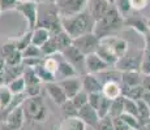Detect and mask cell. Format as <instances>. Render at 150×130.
I'll return each mask as SVG.
<instances>
[{
    "label": "cell",
    "instance_id": "6da1fadb",
    "mask_svg": "<svg viewBox=\"0 0 150 130\" xmlns=\"http://www.w3.org/2000/svg\"><path fill=\"white\" fill-rule=\"evenodd\" d=\"M62 26L63 30L71 37L72 39H76L79 37H82L85 34L93 33L96 21L89 13V11H83V12L76 14V16L67 17V18H62Z\"/></svg>",
    "mask_w": 150,
    "mask_h": 130
},
{
    "label": "cell",
    "instance_id": "7a4b0ae2",
    "mask_svg": "<svg viewBox=\"0 0 150 130\" xmlns=\"http://www.w3.org/2000/svg\"><path fill=\"white\" fill-rule=\"evenodd\" d=\"M124 27V17L119 13V11L116 9L114 4L110 7L107 13L96 22L94 26V31L99 39L105 38L108 35H116L117 31H120Z\"/></svg>",
    "mask_w": 150,
    "mask_h": 130
},
{
    "label": "cell",
    "instance_id": "3957f363",
    "mask_svg": "<svg viewBox=\"0 0 150 130\" xmlns=\"http://www.w3.org/2000/svg\"><path fill=\"white\" fill-rule=\"evenodd\" d=\"M37 27H45L51 33V35L63 30L62 17L59 14L55 1L38 4V21Z\"/></svg>",
    "mask_w": 150,
    "mask_h": 130
},
{
    "label": "cell",
    "instance_id": "277c9868",
    "mask_svg": "<svg viewBox=\"0 0 150 130\" xmlns=\"http://www.w3.org/2000/svg\"><path fill=\"white\" fill-rule=\"evenodd\" d=\"M22 109H24L25 118L28 121H33V122H43L47 120L48 117V109L45 103V99L39 95V96L26 98L24 104H22Z\"/></svg>",
    "mask_w": 150,
    "mask_h": 130
},
{
    "label": "cell",
    "instance_id": "5b68a950",
    "mask_svg": "<svg viewBox=\"0 0 150 130\" xmlns=\"http://www.w3.org/2000/svg\"><path fill=\"white\" fill-rule=\"evenodd\" d=\"M144 48H128L127 53L117 60L116 65L114 66L119 72H128V70H140L141 60H142Z\"/></svg>",
    "mask_w": 150,
    "mask_h": 130
},
{
    "label": "cell",
    "instance_id": "8992f818",
    "mask_svg": "<svg viewBox=\"0 0 150 130\" xmlns=\"http://www.w3.org/2000/svg\"><path fill=\"white\" fill-rule=\"evenodd\" d=\"M89 0H55L59 14L62 18L76 16L88 9Z\"/></svg>",
    "mask_w": 150,
    "mask_h": 130
},
{
    "label": "cell",
    "instance_id": "52a82bcc",
    "mask_svg": "<svg viewBox=\"0 0 150 130\" xmlns=\"http://www.w3.org/2000/svg\"><path fill=\"white\" fill-rule=\"evenodd\" d=\"M14 11L21 13L28 22V30H34L38 21V4L31 1H17Z\"/></svg>",
    "mask_w": 150,
    "mask_h": 130
},
{
    "label": "cell",
    "instance_id": "ba28073f",
    "mask_svg": "<svg viewBox=\"0 0 150 130\" xmlns=\"http://www.w3.org/2000/svg\"><path fill=\"white\" fill-rule=\"evenodd\" d=\"M99 43H100V39L94 33L85 34V35L73 39V46L85 56L90 53H96L97 48L99 47Z\"/></svg>",
    "mask_w": 150,
    "mask_h": 130
},
{
    "label": "cell",
    "instance_id": "9c48e42d",
    "mask_svg": "<svg viewBox=\"0 0 150 130\" xmlns=\"http://www.w3.org/2000/svg\"><path fill=\"white\" fill-rule=\"evenodd\" d=\"M63 56V59L67 60L68 63H71L74 68L77 69L80 76L86 73V69H85V55L81 53L73 44L69 46L67 50H64L63 52H60Z\"/></svg>",
    "mask_w": 150,
    "mask_h": 130
},
{
    "label": "cell",
    "instance_id": "30bf717a",
    "mask_svg": "<svg viewBox=\"0 0 150 130\" xmlns=\"http://www.w3.org/2000/svg\"><path fill=\"white\" fill-rule=\"evenodd\" d=\"M100 43H103L105 46H107L110 50L115 53V56H116L117 59L123 57L124 55L127 53L128 48H129V43L127 42L125 39L120 38V37H117V35L105 37V38L100 39Z\"/></svg>",
    "mask_w": 150,
    "mask_h": 130
},
{
    "label": "cell",
    "instance_id": "8fae6325",
    "mask_svg": "<svg viewBox=\"0 0 150 130\" xmlns=\"http://www.w3.org/2000/svg\"><path fill=\"white\" fill-rule=\"evenodd\" d=\"M124 27H131L133 30H136L141 35H146L149 33L148 29V18H145L144 16H141L138 12H133L129 14L128 17L124 18Z\"/></svg>",
    "mask_w": 150,
    "mask_h": 130
},
{
    "label": "cell",
    "instance_id": "7c38bea8",
    "mask_svg": "<svg viewBox=\"0 0 150 130\" xmlns=\"http://www.w3.org/2000/svg\"><path fill=\"white\" fill-rule=\"evenodd\" d=\"M77 117H79L86 126H89V128H91L94 130L97 129L98 124H99V120H100L97 109L93 108L89 103L86 104V105H83L82 108L79 109V115H77Z\"/></svg>",
    "mask_w": 150,
    "mask_h": 130
},
{
    "label": "cell",
    "instance_id": "4fadbf2b",
    "mask_svg": "<svg viewBox=\"0 0 150 130\" xmlns=\"http://www.w3.org/2000/svg\"><path fill=\"white\" fill-rule=\"evenodd\" d=\"M112 68L110 66L106 61H103L97 53H90L85 56V69L86 73H91V74H99L102 72L107 70V69Z\"/></svg>",
    "mask_w": 150,
    "mask_h": 130
},
{
    "label": "cell",
    "instance_id": "5bb4252c",
    "mask_svg": "<svg viewBox=\"0 0 150 130\" xmlns=\"http://www.w3.org/2000/svg\"><path fill=\"white\" fill-rule=\"evenodd\" d=\"M112 3L110 0H89L88 3V11L94 18V21H99L110 9Z\"/></svg>",
    "mask_w": 150,
    "mask_h": 130
},
{
    "label": "cell",
    "instance_id": "9a60e30c",
    "mask_svg": "<svg viewBox=\"0 0 150 130\" xmlns=\"http://www.w3.org/2000/svg\"><path fill=\"white\" fill-rule=\"evenodd\" d=\"M82 81V90L86 91L88 94H93V92H102L103 83L99 79L97 74L85 73L81 76Z\"/></svg>",
    "mask_w": 150,
    "mask_h": 130
},
{
    "label": "cell",
    "instance_id": "2e32d148",
    "mask_svg": "<svg viewBox=\"0 0 150 130\" xmlns=\"http://www.w3.org/2000/svg\"><path fill=\"white\" fill-rule=\"evenodd\" d=\"M46 91H47L48 96L52 99V102L56 105H62L68 100L67 94L64 92L63 87L59 85V82H50V83H45Z\"/></svg>",
    "mask_w": 150,
    "mask_h": 130
},
{
    "label": "cell",
    "instance_id": "e0dca14e",
    "mask_svg": "<svg viewBox=\"0 0 150 130\" xmlns=\"http://www.w3.org/2000/svg\"><path fill=\"white\" fill-rule=\"evenodd\" d=\"M25 120H26V118H25V115H24V109H22V105H20V107H17V108L12 109V111L8 113L4 122L7 124L9 128H12L13 130H21L25 124Z\"/></svg>",
    "mask_w": 150,
    "mask_h": 130
},
{
    "label": "cell",
    "instance_id": "ac0fdd59",
    "mask_svg": "<svg viewBox=\"0 0 150 130\" xmlns=\"http://www.w3.org/2000/svg\"><path fill=\"white\" fill-rule=\"evenodd\" d=\"M59 85L63 87L64 92L67 94L68 99H72L76 94H79L82 90V81L81 76L73 77V78H67V79L59 81Z\"/></svg>",
    "mask_w": 150,
    "mask_h": 130
},
{
    "label": "cell",
    "instance_id": "d6986e66",
    "mask_svg": "<svg viewBox=\"0 0 150 130\" xmlns=\"http://www.w3.org/2000/svg\"><path fill=\"white\" fill-rule=\"evenodd\" d=\"M79 72L74 68L71 63H68L67 60L62 59L59 63V68H57L56 73H55V78H56V82L63 79H67V78H73V77H79Z\"/></svg>",
    "mask_w": 150,
    "mask_h": 130
},
{
    "label": "cell",
    "instance_id": "ffe728a7",
    "mask_svg": "<svg viewBox=\"0 0 150 130\" xmlns=\"http://www.w3.org/2000/svg\"><path fill=\"white\" fill-rule=\"evenodd\" d=\"M144 76L140 70H128L122 72V86L124 87H134L142 85Z\"/></svg>",
    "mask_w": 150,
    "mask_h": 130
},
{
    "label": "cell",
    "instance_id": "44dd1931",
    "mask_svg": "<svg viewBox=\"0 0 150 130\" xmlns=\"http://www.w3.org/2000/svg\"><path fill=\"white\" fill-rule=\"evenodd\" d=\"M102 95L103 96H106L110 100H115V99H117V98L123 96L122 83L120 82H114V81L103 83Z\"/></svg>",
    "mask_w": 150,
    "mask_h": 130
},
{
    "label": "cell",
    "instance_id": "7402d4cb",
    "mask_svg": "<svg viewBox=\"0 0 150 130\" xmlns=\"http://www.w3.org/2000/svg\"><path fill=\"white\" fill-rule=\"evenodd\" d=\"M51 38V33L45 27H35L31 30V44L41 48L48 39Z\"/></svg>",
    "mask_w": 150,
    "mask_h": 130
},
{
    "label": "cell",
    "instance_id": "603a6c76",
    "mask_svg": "<svg viewBox=\"0 0 150 130\" xmlns=\"http://www.w3.org/2000/svg\"><path fill=\"white\" fill-rule=\"evenodd\" d=\"M57 130H86V125L79 117H64Z\"/></svg>",
    "mask_w": 150,
    "mask_h": 130
},
{
    "label": "cell",
    "instance_id": "cb8c5ba5",
    "mask_svg": "<svg viewBox=\"0 0 150 130\" xmlns=\"http://www.w3.org/2000/svg\"><path fill=\"white\" fill-rule=\"evenodd\" d=\"M96 53L103 60V61L107 63L110 66H115V65H116V63H117V60H119L116 56H115L114 52L110 50L107 46L103 44V43H99V47L97 48Z\"/></svg>",
    "mask_w": 150,
    "mask_h": 130
},
{
    "label": "cell",
    "instance_id": "d4e9b609",
    "mask_svg": "<svg viewBox=\"0 0 150 130\" xmlns=\"http://www.w3.org/2000/svg\"><path fill=\"white\" fill-rule=\"evenodd\" d=\"M24 69H25L24 64L17 65V66L5 65V68H4V73H3V77H4V83H5V85H8V83L11 82V81L16 79V78H18V77H22Z\"/></svg>",
    "mask_w": 150,
    "mask_h": 130
},
{
    "label": "cell",
    "instance_id": "484cf974",
    "mask_svg": "<svg viewBox=\"0 0 150 130\" xmlns=\"http://www.w3.org/2000/svg\"><path fill=\"white\" fill-rule=\"evenodd\" d=\"M54 38L56 40V44H57V48H59V52H63L64 50H67L69 46L73 44V39L65 33L64 30L59 31V33L54 34Z\"/></svg>",
    "mask_w": 150,
    "mask_h": 130
},
{
    "label": "cell",
    "instance_id": "4316f807",
    "mask_svg": "<svg viewBox=\"0 0 150 130\" xmlns=\"http://www.w3.org/2000/svg\"><path fill=\"white\" fill-rule=\"evenodd\" d=\"M13 96L14 95L11 92L7 85H0V112H3L4 109H7L9 107Z\"/></svg>",
    "mask_w": 150,
    "mask_h": 130
},
{
    "label": "cell",
    "instance_id": "83f0119b",
    "mask_svg": "<svg viewBox=\"0 0 150 130\" xmlns=\"http://www.w3.org/2000/svg\"><path fill=\"white\" fill-rule=\"evenodd\" d=\"M59 56H60V52H59V53H56V55H52V56L43 57V61H42V65L45 66V68L47 69L50 73H52L54 76H55V73H56L57 68H59L60 60L63 59V56H62V59H57Z\"/></svg>",
    "mask_w": 150,
    "mask_h": 130
},
{
    "label": "cell",
    "instance_id": "f1b7e54d",
    "mask_svg": "<svg viewBox=\"0 0 150 130\" xmlns=\"http://www.w3.org/2000/svg\"><path fill=\"white\" fill-rule=\"evenodd\" d=\"M122 89H123V96L133 100L142 99V95L145 92V89L142 87V85L134 86V87H124V86H122Z\"/></svg>",
    "mask_w": 150,
    "mask_h": 130
},
{
    "label": "cell",
    "instance_id": "f546056e",
    "mask_svg": "<svg viewBox=\"0 0 150 130\" xmlns=\"http://www.w3.org/2000/svg\"><path fill=\"white\" fill-rule=\"evenodd\" d=\"M123 113H124V96H120L111 102L108 116L115 118V117H120Z\"/></svg>",
    "mask_w": 150,
    "mask_h": 130
},
{
    "label": "cell",
    "instance_id": "4dcf8cb0",
    "mask_svg": "<svg viewBox=\"0 0 150 130\" xmlns=\"http://www.w3.org/2000/svg\"><path fill=\"white\" fill-rule=\"evenodd\" d=\"M22 78L25 79V83L26 86H33V85H41V79L38 78L35 73V69L34 68H29V66H25L24 73H22Z\"/></svg>",
    "mask_w": 150,
    "mask_h": 130
},
{
    "label": "cell",
    "instance_id": "1f68e13d",
    "mask_svg": "<svg viewBox=\"0 0 150 130\" xmlns=\"http://www.w3.org/2000/svg\"><path fill=\"white\" fill-rule=\"evenodd\" d=\"M7 86L13 95L24 94L25 90H26V83H25V79L22 77H18V78H16V79L11 81Z\"/></svg>",
    "mask_w": 150,
    "mask_h": 130
},
{
    "label": "cell",
    "instance_id": "d6a6232c",
    "mask_svg": "<svg viewBox=\"0 0 150 130\" xmlns=\"http://www.w3.org/2000/svg\"><path fill=\"white\" fill-rule=\"evenodd\" d=\"M41 51H42V53H43V56H45V57L46 56H52V55L59 53V48H57L56 40H55V38L52 35H51V38L41 47Z\"/></svg>",
    "mask_w": 150,
    "mask_h": 130
},
{
    "label": "cell",
    "instance_id": "836d02e7",
    "mask_svg": "<svg viewBox=\"0 0 150 130\" xmlns=\"http://www.w3.org/2000/svg\"><path fill=\"white\" fill-rule=\"evenodd\" d=\"M34 69H35V73H37V76H38L39 79H41V82H43V83L56 82V78H55V76L52 73H50V72H48L42 64L38 65V66H35Z\"/></svg>",
    "mask_w": 150,
    "mask_h": 130
},
{
    "label": "cell",
    "instance_id": "e575fe53",
    "mask_svg": "<svg viewBox=\"0 0 150 130\" xmlns=\"http://www.w3.org/2000/svg\"><path fill=\"white\" fill-rule=\"evenodd\" d=\"M5 60V65H9V66H17V65H21L22 61H24V57H22V52L18 50H14L13 52H11L9 55L4 57Z\"/></svg>",
    "mask_w": 150,
    "mask_h": 130
},
{
    "label": "cell",
    "instance_id": "d590c367",
    "mask_svg": "<svg viewBox=\"0 0 150 130\" xmlns=\"http://www.w3.org/2000/svg\"><path fill=\"white\" fill-rule=\"evenodd\" d=\"M14 43H16V47L18 51H24L26 47L31 44V30H28L25 34H22L21 37L14 39Z\"/></svg>",
    "mask_w": 150,
    "mask_h": 130
},
{
    "label": "cell",
    "instance_id": "8d00e7d4",
    "mask_svg": "<svg viewBox=\"0 0 150 130\" xmlns=\"http://www.w3.org/2000/svg\"><path fill=\"white\" fill-rule=\"evenodd\" d=\"M114 5L116 7V9L119 11V13L122 14L124 18H125V17H128L129 14L133 13L129 0H115Z\"/></svg>",
    "mask_w": 150,
    "mask_h": 130
},
{
    "label": "cell",
    "instance_id": "74e56055",
    "mask_svg": "<svg viewBox=\"0 0 150 130\" xmlns=\"http://www.w3.org/2000/svg\"><path fill=\"white\" fill-rule=\"evenodd\" d=\"M60 107H62V112L64 115V117H77V115H79V108L74 105L71 99H68Z\"/></svg>",
    "mask_w": 150,
    "mask_h": 130
},
{
    "label": "cell",
    "instance_id": "f35d334b",
    "mask_svg": "<svg viewBox=\"0 0 150 130\" xmlns=\"http://www.w3.org/2000/svg\"><path fill=\"white\" fill-rule=\"evenodd\" d=\"M111 102L112 100L107 99L106 96L100 98V102H99V105H98L97 108V112L98 115H99V118H103V117H107L110 115V107H111Z\"/></svg>",
    "mask_w": 150,
    "mask_h": 130
},
{
    "label": "cell",
    "instance_id": "ab89813d",
    "mask_svg": "<svg viewBox=\"0 0 150 130\" xmlns=\"http://www.w3.org/2000/svg\"><path fill=\"white\" fill-rule=\"evenodd\" d=\"M124 113H129L132 116L138 117V109H137V100L124 98Z\"/></svg>",
    "mask_w": 150,
    "mask_h": 130
},
{
    "label": "cell",
    "instance_id": "60d3db41",
    "mask_svg": "<svg viewBox=\"0 0 150 130\" xmlns=\"http://www.w3.org/2000/svg\"><path fill=\"white\" fill-rule=\"evenodd\" d=\"M72 102H73V104L77 107V108H82L83 105H86V104L89 103V94L86 91L81 90L79 92V94H76L73 98H72Z\"/></svg>",
    "mask_w": 150,
    "mask_h": 130
},
{
    "label": "cell",
    "instance_id": "b9f144b4",
    "mask_svg": "<svg viewBox=\"0 0 150 130\" xmlns=\"http://www.w3.org/2000/svg\"><path fill=\"white\" fill-rule=\"evenodd\" d=\"M137 109H138V120L140 121L150 118V107L142 99L137 100Z\"/></svg>",
    "mask_w": 150,
    "mask_h": 130
},
{
    "label": "cell",
    "instance_id": "7bdbcfd3",
    "mask_svg": "<svg viewBox=\"0 0 150 130\" xmlns=\"http://www.w3.org/2000/svg\"><path fill=\"white\" fill-rule=\"evenodd\" d=\"M22 57L24 59H31V57H45L41 51V48L34 44H30L22 51Z\"/></svg>",
    "mask_w": 150,
    "mask_h": 130
},
{
    "label": "cell",
    "instance_id": "ee69618b",
    "mask_svg": "<svg viewBox=\"0 0 150 130\" xmlns=\"http://www.w3.org/2000/svg\"><path fill=\"white\" fill-rule=\"evenodd\" d=\"M140 72H141V74H142V76H149V74H150V53H149V52L144 51L142 60H141Z\"/></svg>",
    "mask_w": 150,
    "mask_h": 130
},
{
    "label": "cell",
    "instance_id": "f6af8a7d",
    "mask_svg": "<svg viewBox=\"0 0 150 130\" xmlns=\"http://www.w3.org/2000/svg\"><path fill=\"white\" fill-rule=\"evenodd\" d=\"M120 117L123 118V121L131 129H138V125H140V120H138V117L132 116V115H129V113H123Z\"/></svg>",
    "mask_w": 150,
    "mask_h": 130
},
{
    "label": "cell",
    "instance_id": "bcb514c9",
    "mask_svg": "<svg viewBox=\"0 0 150 130\" xmlns=\"http://www.w3.org/2000/svg\"><path fill=\"white\" fill-rule=\"evenodd\" d=\"M96 130H115L114 129V122H112V118L107 116L103 117L99 120V124H98Z\"/></svg>",
    "mask_w": 150,
    "mask_h": 130
},
{
    "label": "cell",
    "instance_id": "7dc6e473",
    "mask_svg": "<svg viewBox=\"0 0 150 130\" xmlns=\"http://www.w3.org/2000/svg\"><path fill=\"white\" fill-rule=\"evenodd\" d=\"M133 12H141L149 5V0H129Z\"/></svg>",
    "mask_w": 150,
    "mask_h": 130
},
{
    "label": "cell",
    "instance_id": "c3c4849f",
    "mask_svg": "<svg viewBox=\"0 0 150 130\" xmlns=\"http://www.w3.org/2000/svg\"><path fill=\"white\" fill-rule=\"evenodd\" d=\"M41 91H42L41 85H33V86H26L25 94H26L28 98H33V96H39Z\"/></svg>",
    "mask_w": 150,
    "mask_h": 130
},
{
    "label": "cell",
    "instance_id": "681fc988",
    "mask_svg": "<svg viewBox=\"0 0 150 130\" xmlns=\"http://www.w3.org/2000/svg\"><path fill=\"white\" fill-rule=\"evenodd\" d=\"M16 4H17V0H0V9H1V12L14 11Z\"/></svg>",
    "mask_w": 150,
    "mask_h": 130
},
{
    "label": "cell",
    "instance_id": "f907efd6",
    "mask_svg": "<svg viewBox=\"0 0 150 130\" xmlns=\"http://www.w3.org/2000/svg\"><path fill=\"white\" fill-rule=\"evenodd\" d=\"M100 98H102V92H93V94H89V104H90L93 108H98L100 102Z\"/></svg>",
    "mask_w": 150,
    "mask_h": 130
},
{
    "label": "cell",
    "instance_id": "816d5d0a",
    "mask_svg": "<svg viewBox=\"0 0 150 130\" xmlns=\"http://www.w3.org/2000/svg\"><path fill=\"white\" fill-rule=\"evenodd\" d=\"M111 118H112V117H111ZM112 122H114V129H115V130H129V129H131V128H129V126L123 121L122 117H115V118H112Z\"/></svg>",
    "mask_w": 150,
    "mask_h": 130
},
{
    "label": "cell",
    "instance_id": "f5cc1de1",
    "mask_svg": "<svg viewBox=\"0 0 150 130\" xmlns=\"http://www.w3.org/2000/svg\"><path fill=\"white\" fill-rule=\"evenodd\" d=\"M144 51L150 53V34L149 33L146 35H144Z\"/></svg>",
    "mask_w": 150,
    "mask_h": 130
},
{
    "label": "cell",
    "instance_id": "db71d44e",
    "mask_svg": "<svg viewBox=\"0 0 150 130\" xmlns=\"http://www.w3.org/2000/svg\"><path fill=\"white\" fill-rule=\"evenodd\" d=\"M137 130H150V118L140 121V125H138Z\"/></svg>",
    "mask_w": 150,
    "mask_h": 130
},
{
    "label": "cell",
    "instance_id": "11a10c76",
    "mask_svg": "<svg viewBox=\"0 0 150 130\" xmlns=\"http://www.w3.org/2000/svg\"><path fill=\"white\" fill-rule=\"evenodd\" d=\"M142 87L145 89V91H150V74H149V76H144Z\"/></svg>",
    "mask_w": 150,
    "mask_h": 130
},
{
    "label": "cell",
    "instance_id": "9f6ffc18",
    "mask_svg": "<svg viewBox=\"0 0 150 130\" xmlns=\"http://www.w3.org/2000/svg\"><path fill=\"white\" fill-rule=\"evenodd\" d=\"M142 100L150 107V91H145L142 95Z\"/></svg>",
    "mask_w": 150,
    "mask_h": 130
},
{
    "label": "cell",
    "instance_id": "6f0895ef",
    "mask_svg": "<svg viewBox=\"0 0 150 130\" xmlns=\"http://www.w3.org/2000/svg\"><path fill=\"white\" fill-rule=\"evenodd\" d=\"M37 4H43V3H50V1H55V0H33Z\"/></svg>",
    "mask_w": 150,
    "mask_h": 130
},
{
    "label": "cell",
    "instance_id": "680465c9",
    "mask_svg": "<svg viewBox=\"0 0 150 130\" xmlns=\"http://www.w3.org/2000/svg\"><path fill=\"white\" fill-rule=\"evenodd\" d=\"M148 29H149V34H150V18H148Z\"/></svg>",
    "mask_w": 150,
    "mask_h": 130
},
{
    "label": "cell",
    "instance_id": "91938a15",
    "mask_svg": "<svg viewBox=\"0 0 150 130\" xmlns=\"http://www.w3.org/2000/svg\"><path fill=\"white\" fill-rule=\"evenodd\" d=\"M3 121H4V117H3V115L0 113V122H3Z\"/></svg>",
    "mask_w": 150,
    "mask_h": 130
},
{
    "label": "cell",
    "instance_id": "94428289",
    "mask_svg": "<svg viewBox=\"0 0 150 130\" xmlns=\"http://www.w3.org/2000/svg\"><path fill=\"white\" fill-rule=\"evenodd\" d=\"M17 1H31V0H17Z\"/></svg>",
    "mask_w": 150,
    "mask_h": 130
},
{
    "label": "cell",
    "instance_id": "6125c7cd",
    "mask_svg": "<svg viewBox=\"0 0 150 130\" xmlns=\"http://www.w3.org/2000/svg\"><path fill=\"white\" fill-rule=\"evenodd\" d=\"M110 1H111V3H112V4H114V3H115V0H110Z\"/></svg>",
    "mask_w": 150,
    "mask_h": 130
},
{
    "label": "cell",
    "instance_id": "be15d7a7",
    "mask_svg": "<svg viewBox=\"0 0 150 130\" xmlns=\"http://www.w3.org/2000/svg\"><path fill=\"white\" fill-rule=\"evenodd\" d=\"M129 130H137V129H129Z\"/></svg>",
    "mask_w": 150,
    "mask_h": 130
},
{
    "label": "cell",
    "instance_id": "e7e4bbea",
    "mask_svg": "<svg viewBox=\"0 0 150 130\" xmlns=\"http://www.w3.org/2000/svg\"><path fill=\"white\" fill-rule=\"evenodd\" d=\"M0 13H1V9H0Z\"/></svg>",
    "mask_w": 150,
    "mask_h": 130
}]
</instances>
